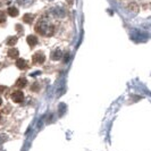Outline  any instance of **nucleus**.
Returning a JSON list of instances; mask_svg holds the SVG:
<instances>
[{"label": "nucleus", "instance_id": "1", "mask_svg": "<svg viewBox=\"0 0 151 151\" xmlns=\"http://www.w3.org/2000/svg\"><path fill=\"white\" fill-rule=\"evenodd\" d=\"M35 31L42 37H51L55 33V26L47 15L41 16L35 24Z\"/></svg>", "mask_w": 151, "mask_h": 151}, {"label": "nucleus", "instance_id": "2", "mask_svg": "<svg viewBox=\"0 0 151 151\" xmlns=\"http://www.w3.org/2000/svg\"><path fill=\"white\" fill-rule=\"evenodd\" d=\"M50 14L57 18H63L66 16V10H65V8L60 7V6H55L50 9Z\"/></svg>", "mask_w": 151, "mask_h": 151}, {"label": "nucleus", "instance_id": "3", "mask_svg": "<svg viewBox=\"0 0 151 151\" xmlns=\"http://www.w3.org/2000/svg\"><path fill=\"white\" fill-rule=\"evenodd\" d=\"M32 60L34 64H43L45 60V53L42 52V51H38V52H35L33 55V57H32Z\"/></svg>", "mask_w": 151, "mask_h": 151}, {"label": "nucleus", "instance_id": "4", "mask_svg": "<svg viewBox=\"0 0 151 151\" xmlns=\"http://www.w3.org/2000/svg\"><path fill=\"white\" fill-rule=\"evenodd\" d=\"M12 99L15 102H22L24 100V94H23L22 91H15L12 93Z\"/></svg>", "mask_w": 151, "mask_h": 151}, {"label": "nucleus", "instance_id": "5", "mask_svg": "<svg viewBox=\"0 0 151 151\" xmlns=\"http://www.w3.org/2000/svg\"><path fill=\"white\" fill-rule=\"evenodd\" d=\"M50 57H51L52 60H59L61 57H63L61 50L60 49H55V50H52V51H51V55H50Z\"/></svg>", "mask_w": 151, "mask_h": 151}, {"label": "nucleus", "instance_id": "6", "mask_svg": "<svg viewBox=\"0 0 151 151\" xmlns=\"http://www.w3.org/2000/svg\"><path fill=\"white\" fill-rule=\"evenodd\" d=\"M26 42L29 43V45H30L31 48H33L34 45H37V43H38V38H37L35 35L31 34V35H29V37L26 38Z\"/></svg>", "mask_w": 151, "mask_h": 151}, {"label": "nucleus", "instance_id": "7", "mask_svg": "<svg viewBox=\"0 0 151 151\" xmlns=\"http://www.w3.org/2000/svg\"><path fill=\"white\" fill-rule=\"evenodd\" d=\"M16 65H17V67L19 68V69H26V68H29L27 63L24 60V59H22V58H18L16 60Z\"/></svg>", "mask_w": 151, "mask_h": 151}, {"label": "nucleus", "instance_id": "8", "mask_svg": "<svg viewBox=\"0 0 151 151\" xmlns=\"http://www.w3.org/2000/svg\"><path fill=\"white\" fill-rule=\"evenodd\" d=\"M8 15L12 16V17H15V16L18 15V9L16 7H9L8 8Z\"/></svg>", "mask_w": 151, "mask_h": 151}, {"label": "nucleus", "instance_id": "9", "mask_svg": "<svg viewBox=\"0 0 151 151\" xmlns=\"http://www.w3.org/2000/svg\"><path fill=\"white\" fill-rule=\"evenodd\" d=\"M17 37H9V38L6 40V45H16V42H17Z\"/></svg>", "mask_w": 151, "mask_h": 151}, {"label": "nucleus", "instance_id": "10", "mask_svg": "<svg viewBox=\"0 0 151 151\" xmlns=\"http://www.w3.org/2000/svg\"><path fill=\"white\" fill-rule=\"evenodd\" d=\"M8 56H9L10 58L16 59V58L18 57V50H17V49H10V50L8 51Z\"/></svg>", "mask_w": 151, "mask_h": 151}, {"label": "nucleus", "instance_id": "11", "mask_svg": "<svg viewBox=\"0 0 151 151\" xmlns=\"http://www.w3.org/2000/svg\"><path fill=\"white\" fill-rule=\"evenodd\" d=\"M33 15L32 14H26V15H24V17H23V19H24V22L27 23V24H31V23L33 22Z\"/></svg>", "mask_w": 151, "mask_h": 151}, {"label": "nucleus", "instance_id": "12", "mask_svg": "<svg viewBox=\"0 0 151 151\" xmlns=\"http://www.w3.org/2000/svg\"><path fill=\"white\" fill-rule=\"evenodd\" d=\"M26 83H27V81H26L24 77H21V78L16 82V85H17V86H19V88H23V86H25V85H26Z\"/></svg>", "mask_w": 151, "mask_h": 151}, {"label": "nucleus", "instance_id": "13", "mask_svg": "<svg viewBox=\"0 0 151 151\" xmlns=\"http://www.w3.org/2000/svg\"><path fill=\"white\" fill-rule=\"evenodd\" d=\"M5 22H6V13L2 12V10H0V23L4 24Z\"/></svg>", "mask_w": 151, "mask_h": 151}, {"label": "nucleus", "instance_id": "14", "mask_svg": "<svg viewBox=\"0 0 151 151\" xmlns=\"http://www.w3.org/2000/svg\"><path fill=\"white\" fill-rule=\"evenodd\" d=\"M32 1H33V0H18L19 5H23V6H25V4H26V5H30Z\"/></svg>", "mask_w": 151, "mask_h": 151}, {"label": "nucleus", "instance_id": "15", "mask_svg": "<svg viewBox=\"0 0 151 151\" xmlns=\"http://www.w3.org/2000/svg\"><path fill=\"white\" fill-rule=\"evenodd\" d=\"M68 59H69V53H66V55H65V59H64V61L66 63V61H68Z\"/></svg>", "mask_w": 151, "mask_h": 151}, {"label": "nucleus", "instance_id": "16", "mask_svg": "<svg viewBox=\"0 0 151 151\" xmlns=\"http://www.w3.org/2000/svg\"><path fill=\"white\" fill-rule=\"evenodd\" d=\"M69 5H73V2H74V0H66Z\"/></svg>", "mask_w": 151, "mask_h": 151}, {"label": "nucleus", "instance_id": "17", "mask_svg": "<svg viewBox=\"0 0 151 151\" xmlns=\"http://www.w3.org/2000/svg\"><path fill=\"white\" fill-rule=\"evenodd\" d=\"M1 104H2V100H1V98H0V106H1Z\"/></svg>", "mask_w": 151, "mask_h": 151}, {"label": "nucleus", "instance_id": "18", "mask_svg": "<svg viewBox=\"0 0 151 151\" xmlns=\"http://www.w3.org/2000/svg\"><path fill=\"white\" fill-rule=\"evenodd\" d=\"M0 6H1V2H0Z\"/></svg>", "mask_w": 151, "mask_h": 151}, {"label": "nucleus", "instance_id": "19", "mask_svg": "<svg viewBox=\"0 0 151 151\" xmlns=\"http://www.w3.org/2000/svg\"><path fill=\"white\" fill-rule=\"evenodd\" d=\"M0 118H1V116H0Z\"/></svg>", "mask_w": 151, "mask_h": 151}, {"label": "nucleus", "instance_id": "20", "mask_svg": "<svg viewBox=\"0 0 151 151\" xmlns=\"http://www.w3.org/2000/svg\"><path fill=\"white\" fill-rule=\"evenodd\" d=\"M49 1H51V0H49Z\"/></svg>", "mask_w": 151, "mask_h": 151}]
</instances>
